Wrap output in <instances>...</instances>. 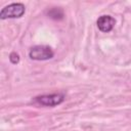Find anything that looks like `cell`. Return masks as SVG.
<instances>
[{
  "instance_id": "1",
  "label": "cell",
  "mask_w": 131,
  "mask_h": 131,
  "mask_svg": "<svg viewBox=\"0 0 131 131\" xmlns=\"http://www.w3.org/2000/svg\"><path fill=\"white\" fill-rule=\"evenodd\" d=\"M26 7L23 3H11L3 7L0 11V18H17L25 14Z\"/></svg>"
},
{
  "instance_id": "2",
  "label": "cell",
  "mask_w": 131,
  "mask_h": 131,
  "mask_svg": "<svg viewBox=\"0 0 131 131\" xmlns=\"http://www.w3.org/2000/svg\"><path fill=\"white\" fill-rule=\"evenodd\" d=\"M54 55L51 47L47 45H36L29 51V57L33 60H47Z\"/></svg>"
},
{
  "instance_id": "3",
  "label": "cell",
  "mask_w": 131,
  "mask_h": 131,
  "mask_svg": "<svg viewBox=\"0 0 131 131\" xmlns=\"http://www.w3.org/2000/svg\"><path fill=\"white\" fill-rule=\"evenodd\" d=\"M66 96L62 93H54V94H44L35 97V102L43 106H55L60 104L64 100Z\"/></svg>"
},
{
  "instance_id": "4",
  "label": "cell",
  "mask_w": 131,
  "mask_h": 131,
  "mask_svg": "<svg viewBox=\"0 0 131 131\" xmlns=\"http://www.w3.org/2000/svg\"><path fill=\"white\" fill-rule=\"evenodd\" d=\"M115 24H116V20L111 15H101L96 20L97 28L102 33H108V32H111L114 29Z\"/></svg>"
},
{
  "instance_id": "5",
  "label": "cell",
  "mask_w": 131,
  "mask_h": 131,
  "mask_svg": "<svg viewBox=\"0 0 131 131\" xmlns=\"http://www.w3.org/2000/svg\"><path fill=\"white\" fill-rule=\"evenodd\" d=\"M48 17L52 19H62L63 18V10L60 7H52L47 11Z\"/></svg>"
},
{
  "instance_id": "6",
  "label": "cell",
  "mask_w": 131,
  "mask_h": 131,
  "mask_svg": "<svg viewBox=\"0 0 131 131\" xmlns=\"http://www.w3.org/2000/svg\"><path fill=\"white\" fill-rule=\"evenodd\" d=\"M9 60H10V62L13 63V64L17 63V62L19 61V56H18V54H17L16 52H11L10 55H9Z\"/></svg>"
}]
</instances>
